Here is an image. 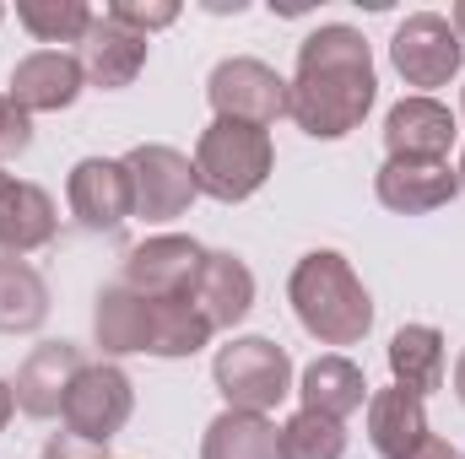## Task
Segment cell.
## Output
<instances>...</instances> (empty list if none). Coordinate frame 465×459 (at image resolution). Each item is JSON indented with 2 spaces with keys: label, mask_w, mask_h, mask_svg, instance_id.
Returning <instances> with one entry per match:
<instances>
[{
  "label": "cell",
  "mask_w": 465,
  "mask_h": 459,
  "mask_svg": "<svg viewBox=\"0 0 465 459\" xmlns=\"http://www.w3.org/2000/svg\"><path fill=\"white\" fill-rule=\"evenodd\" d=\"M82 367H87V356H82V346H76V341H38L27 356H22L16 384H11L16 411H22V416H33V422L60 416L65 389L76 384V373H82Z\"/></svg>",
  "instance_id": "cell-13"
},
{
  "label": "cell",
  "mask_w": 465,
  "mask_h": 459,
  "mask_svg": "<svg viewBox=\"0 0 465 459\" xmlns=\"http://www.w3.org/2000/svg\"><path fill=\"white\" fill-rule=\"evenodd\" d=\"M65 206L87 232H114L135 217L124 157H82L65 179Z\"/></svg>",
  "instance_id": "cell-10"
},
{
  "label": "cell",
  "mask_w": 465,
  "mask_h": 459,
  "mask_svg": "<svg viewBox=\"0 0 465 459\" xmlns=\"http://www.w3.org/2000/svg\"><path fill=\"white\" fill-rule=\"evenodd\" d=\"M124 173H130V200H135V217L141 222H173L195 206V162L163 141H146V146H130L124 151Z\"/></svg>",
  "instance_id": "cell-6"
},
{
  "label": "cell",
  "mask_w": 465,
  "mask_h": 459,
  "mask_svg": "<svg viewBox=\"0 0 465 459\" xmlns=\"http://www.w3.org/2000/svg\"><path fill=\"white\" fill-rule=\"evenodd\" d=\"M455 395H460V405H465V351H460V362H455Z\"/></svg>",
  "instance_id": "cell-33"
},
{
  "label": "cell",
  "mask_w": 465,
  "mask_h": 459,
  "mask_svg": "<svg viewBox=\"0 0 465 459\" xmlns=\"http://www.w3.org/2000/svg\"><path fill=\"white\" fill-rule=\"evenodd\" d=\"M460 60H465L460 33L439 11H411L390 38V65L406 87H417V98H428L433 87H450L460 76Z\"/></svg>",
  "instance_id": "cell-5"
},
{
  "label": "cell",
  "mask_w": 465,
  "mask_h": 459,
  "mask_svg": "<svg viewBox=\"0 0 465 459\" xmlns=\"http://www.w3.org/2000/svg\"><path fill=\"white\" fill-rule=\"evenodd\" d=\"M450 27L460 33V44H465V0H460V5H455V11H450Z\"/></svg>",
  "instance_id": "cell-32"
},
{
  "label": "cell",
  "mask_w": 465,
  "mask_h": 459,
  "mask_svg": "<svg viewBox=\"0 0 465 459\" xmlns=\"http://www.w3.org/2000/svg\"><path fill=\"white\" fill-rule=\"evenodd\" d=\"M93 336L104 346V356H146L152 351V298L130 292L124 281L104 287L93 308Z\"/></svg>",
  "instance_id": "cell-20"
},
{
  "label": "cell",
  "mask_w": 465,
  "mask_h": 459,
  "mask_svg": "<svg viewBox=\"0 0 465 459\" xmlns=\"http://www.w3.org/2000/svg\"><path fill=\"white\" fill-rule=\"evenodd\" d=\"M276 449H282V459H341L347 454V422H331V416L298 405L276 427Z\"/></svg>",
  "instance_id": "cell-25"
},
{
  "label": "cell",
  "mask_w": 465,
  "mask_h": 459,
  "mask_svg": "<svg viewBox=\"0 0 465 459\" xmlns=\"http://www.w3.org/2000/svg\"><path fill=\"white\" fill-rule=\"evenodd\" d=\"M373 195L395 217H428V211H444L460 195V173L450 162H395V157H384L379 173H373Z\"/></svg>",
  "instance_id": "cell-14"
},
{
  "label": "cell",
  "mask_w": 465,
  "mask_h": 459,
  "mask_svg": "<svg viewBox=\"0 0 465 459\" xmlns=\"http://www.w3.org/2000/svg\"><path fill=\"white\" fill-rule=\"evenodd\" d=\"M5 184H11V173H5V168H0V195H5Z\"/></svg>",
  "instance_id": "cell-34"
},
{
  "label": "cell",
  "mask_w": 465,
  "mask_h": 459,
  "mask_svg": "<svg viewBox=\"0 0 465 459\" xmlns=\"http://www.w3.org/2000/svg\"><path fill=\"white\" fill-rule=\"evenodd\" d=\"M379 98L373 49L347 22H320L298 44V71L287 82V119L314 141H347Z\"/></svg>",
  "instance_id": "cell-1"
},
{
  "label": "cell",
  "mask_w": 465,
  "mask_h": 459,
  "mask_svg": "<svg viewBox=\"0 0 465 459\" xmlns=\"http://www.w3.org/2000/svg\"><path fill=\"white\" fill-rule=\"evenodd\" d=\"M11 411H16V395H11V384L0 378V433H5V422H11Z\"/></svg>",
  "instance_id": "cell-31"
},
{
  "label": "cell",
  "mask_w": 465,
  "mask_h": 459,
  "mask_svg": "<svg viewBox=\"0 0 465 459\" xmlns=\"http://www.w3.org/2000/svg\"><path fill=\"white\" fill-rule=\"evenodd\" d=\"M0 16H5V5H0Z\"/></svg>",
  "instance_id": "cell-37"
},
{
  "label": "cell",
  "mask_w": 465,
  "mask_h": 459,
  "mask_svg": "<svg viewBox=\"0 0 465 459\" xmlns=\"http://www.w3.org/2000/svg\"><path fill=\"white\" fill-rule=\"evenodd\" d=\"M60 228V211L49 200L44 184H27V179H11L5 195H0V254L5 259H22V254H38L54 243Z\"/></svg>",
  "instance_id": "cell-17"
},
{
  "label": "cell",
  "mask_w": 465,
  "mask_h": 459,
  "mask_svg": "<svg viewBox=\"0 0 465 459\" xmlns=\"http://www.w3.org/2000/svg\"><path fill=\"white\" fill-rule=\"evenodd\" d=\"M362 411H368V444H373L379 459H406L422 449V438H428V405L417 395H406L401 384L373 389Z\"/></svg>",
  "instance_id": "cell-18"
},
{
  "label": "cell",
  "mask_w": 465,
  "mask_h": 459,
  "mask_svg": "<svg viewBox=\"0 0 465 459\" xmlns=\"http://www.w3.org/2000/svg\"><path fill=\"white\" fill-rule=\"evenodd\" d=\"M82 87H87V71L71 49H33L11 65L5 98L27 114H60L82 98Z\"/></svg>",
  "instance_id": "cell-12"
},
{
  "label": "cell",
  "mask_w": 465,
  "mask_h": 459,
  "mask_svg": "<svg viewBox=\"0 0 465 459\" xmlns=\"http://www.w3.org/2000/svg\"><path fill=\"white\" fill-rule=\"evenodd\" d=\"M368 378H362V367L341 356V351H325V356H314L309 367H303V378H298V400H303V411H320V416H331V422H347L351 411H362L368 405Z\"/></svg>",
  "instance_id": "cell-19"
},
{
  "label": "cell",
  "mask_w": 465,
  "mask_h": 459,
  "mask_svg": "<svg viewBox=\"0 0 465 459\" xmlns=\"http://www.w3.org/2000/svg\"><path fill=\"white\" fill-rule=\"evenodd\" d=\"M287 303L320 346H357L373 330V298H368L362 276L351 270V259L336 249H314L292 265Z\"/></svg>",
  "instance_id": "cell-2"
},
{
  "label": "cell",
  "mask_w": 465,
  "mask_h": 459,
  "mask_svg": "<svg viewBox=\"0 0 465 459\" xmlns=\"http://www.w3.org/2000/svg\"><path fill=\"white\" fill-rule=\"evenodd\" d=\"M406 459H465V454L455 449V444H444V438H433V433H428V438H422V449H417V454H406Z\"/></svg>",
  "instance_id": "cell-30"
},
{
  "label": "cell",
  "mask_w": 465,
  "mask_h": 459,
  "mask_svg": "<svg viewBox=\"0 0 465 459\" xmlns=\"http://www.w3.org/2000/svg\"><path fill=\"white\" fill-rule=\"evenodd\" d=\"M212 325L201 319V308L190 298H152V351L146 356H163V362H179V356H195L212 346Z\"/></svg>",
  "instance_id": "cell-24"
},
{
  "label": "cell",
  "mask_w": 465,
  "mask_h": 459,
  "mask_svg": "<svg viewBox=\"0 0 465 459\" xmlns=\"http://www.w3.org/2000/svg\"><path fill=\"white\" fill-rule=\"evenodd\" d=\"M44 459H109V444H87L76 433H54L44 444Z\"/></svg>",
  "instance_id": "cell-29"
},
{
  "label": "cell",
  "mask_w": 465,
  "mask_h": 459,
  "mask_svg": "<svg viewBox=\"0 0 465 459\" xmlns=\"http://www.w3.org/2000/svg\"><path fill=\"white\" fill-rule=\"evenodd\" d=\"M146 54H152V38L130 33L124 22H114V16H109V11H104V16H93L87 38L76 44V60H82L87 82H93V87H104V93L130 87V82L146 71Z\"/></svg>",
  "instance_id": "cell-15"
},
{
  "label": "cell",
  "mask_w": 465,
  "mask_h": 459,
  "mask_svg": "<svg viewBox=\"0 0 465 459\" xmlns=\"http://www.w3.org/2000/svg\"><path fill=\"white\" fill-rule=\"evenodd\" d=\"M212 384L228 400V411H254L271 416L292 395V356L271 336H232L212 356Z\"/></svg>",
  "instance_id": "cell-4"
},
{
  "label": "cell",
  "mask_w": 465,
  "mask_h": 459,
  "mask_svg": "<svg viewBox=\"0 0 465 459\" xmlns=\"http://www.w3.org/2000/svg\"><path fill=\"white\" fill-rule=\"evenodd\" d=\"M206 249L184 232H152L124 254V287L141 298H190L195 276H201Z\"/></svg>",
  "instance_id": "cell-9"
},
{
  "label": "cell",
  "mask_w": 465,
  "mask_h": 459,
  "mask_svg": "<svg viewBox=\"0 0 465 459\" xmlns=\"http://www.w3.org/2000/svg\"><path fill=\"white\" fill-rule=\"evenodd\" d=\"M195 190L238 206L249 195L265 190V179L276 173V141L271 130H254V124H232V119H212L195 141Z\"/></svg>",
  "instance_id": "cell-3"
},
{
  "label": "cell",
  "mask_w": 465,
  "mask_h": 459,
  "mask_svg": "<svg viewBox=\"0 0 465 459\" xmlns=\"http://www.w3.org/2000/svg\"><path fill=\"white\" fill-rule=\"evenodd\" d=\"M49 319V281L27 259L0 254V336H33Z\"/></svg>",
  "instance_id": "cell-22"
},
{
  "label": "cell",
  "mask_w": 465,
  "mask_h": 459,
  "mask_svg": "<svg viewBox=\"0 0 465 459\" xmlns=\"http://www.w3.org/2000/svg\"><path fill=\"white\" fill-rule=\"evenodd\" d=\"M390 378L417 400L444 389V336L433 325H401L390 336Z\"/></svg>",
  "instance_id": "cell-21"
},
{
  "label": "cell",
  "mask_w": 465,
  "mask_h": 459,
  "mask_svg": "<svg viewBox=\"0 0 465 459\" xmlns=\"http://www.w3.org/2000/svg\"><path fill=\"white\" fill-rule=\"evenodd\" d=\"M460 141V119L439 98H401L384 114V151L395 162H450V146Z\"/></svg>",
  "instance_id": "cell-11"
},
{
  "label": "cell",
  "mask_w": 465,
  "mask_h": 459,
  "mask_svg": "<svg viewBox=\"0 0 465 459\" xmlns=\"http://www.w3.org/2000/svg\"><path fill=\"white\" fill-rule=\"evenodd\" d=\"M27 146H33V114H27V109H16V103L0 93V162L22 157Z\"/></svg>",
  "instance_id": "cell-28"
},
{
  "label": "cell",
  "mask_w": 465,
  "mask_h": 459,
  "mask_svg": "<svg viewBox=\"0 0 465 459\" xmlns=\"http://www.w3.org/2000/svg\"><path fill=\"white\" fill-rule=\"evenodd\" d=\"M93 5L87 0H16V22L38 38V44H82L93 27Z\"/></svg>",
  "instance_id": "cell-26"
},
{
  "label": "cell",
  "mask_w": 465,
  "mask_h": 459,
  "mask_svg": "<svg viewBox=\"0 0 465 459\" xmlns=\"http://www.w3.org/2000/svg\"><path fill=\"white\" fill-rule=\"evenodd\" d=\"M114 22H124L130 33H141V38H152V33H163V27H173L179 22V5L173 0H157V5H141V0H114V5H104Z\"/></svg>",
  "instance_id": "cell-27"
},
{
  "label": "cell",
  "mask_w": 465,
  "mask_h": 459,
  "mask_svg": "<svg viewBox=\"0 0 465 459\" xmlns=\"http://www.w3.org/2000/svg\"><path fill=\"white\" fill-rule=\"evenodd\" d=\"M135 411V384L119 362H87L76 373V384L65 389V405H60V422L65 433L87 438V444H109L124 433Z\"/></svg>",
  "instance_id": "cell-7"
},
{
  "label": "cell",
  "mask_w": 465,
  "mask_h": 459,
  "mask_svg": "<svg viewBox=\"0 0 465 459\" xmlns=\"http://www.w3.org/2000/svg\"><path fill=\"white\" fill-rule=\"evenodd\" d=\"M206 98H212L217 119L271 130L276 119L287 114V76L276 65L254 60V54H232V60H223L206 76Z\"/></svg>",
  "instance_id": "cell-8"
},
{
  "label": "cell",
  "mask_w": 465,
  "mask_h": 459,
  "mask_svg": "<svg viewBox=\"0 0 465 459\" xmlns=\"http://www.w3.org/2000/svg\"><path fill=\"white\" fill-rule=\"evenodd\" d=\"M455 173H460V190H465V157H460V168H455Z\"/></svg>",
  "instance_id": "cell-35"
},
{
  "label": "cell",
  "mask_w": 465,
  "mask_h": 459,
  "mask_svg": "<svg viewBox=\"0 0 465 459\" xmlns=\"http://www.w3.org/2000/svg\"><path fill=\"white\" fill-rule=\"evenodd\" d=\"M201 459H282L276 422L254 416V411H223V416H212V427L201 438Z\"/></svg>",
  "instance_id": "cell-23"
},
{
  "label": "cell",
  "mask_w": 465,
  "mask_h": 459,
  "mask_svg": "<svg viewBox=\"0 0 465 459\" xmlns=\"http://www.w3.org/2000/svg\"><path fill=\"white\" fill-rule=\"evenodd\" d=\"M460 114H465V93H460Z\"/></svg>",
  "instance_id": "cell-36"
},
{
  "label": "cell",
  "mask_w": 465,
  "mask_h": 459,
  "mask_svg": "<svg viewBox=\"0 0 465 459\" xmlns=\"http://www.w3.org/2000/svg\"><path fill=\"white\" fill-rule=\"evenodd\" d=\"M190 303L201 308V319H206L212 330L243 325L249 308H254V270H249L238 254H228V249H206L201 276H195V287H190Z\"/></svg>",
  "instance_id": "cell-16"
}]
</instances>
